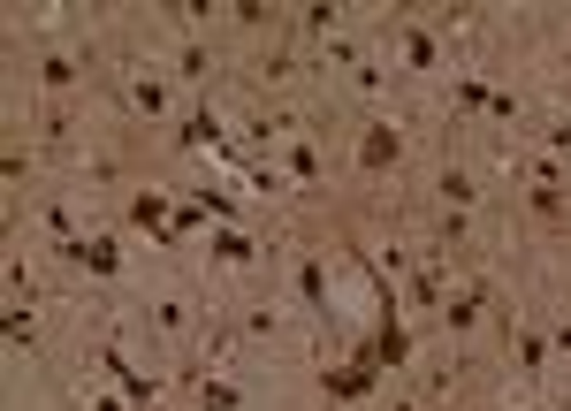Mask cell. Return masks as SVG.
Listing matches in <instances>:
<instances>
[{
	"label": "cell",
	"instance_id": "cell-1",
	"mask_svg": "<svg viewBox=\"0 0 571 411\" xmlns=\"http://www.w3.org/2000/svg\"><path fill=\"white\" fill-rule=\"evenodd\" d=\"M396 160V138L389 129H366V168H389Z\"/></svg>",
	"mask_w": 571,
	"mask_h": 411
}]
</instances>
